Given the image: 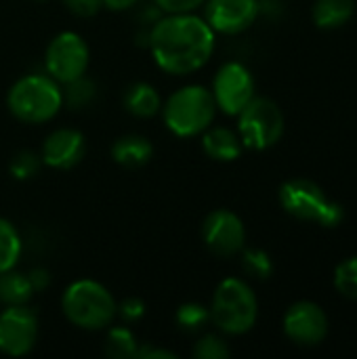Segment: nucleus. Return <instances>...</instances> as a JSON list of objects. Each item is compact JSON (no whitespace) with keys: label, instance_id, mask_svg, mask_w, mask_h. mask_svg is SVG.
Segmentation results:
<instances>
[{"label":"nucleus","instance_id":"nucleus-1","mask_svg":"<svg viewBox=\"0 0 357 359\" xmlns=\"http://www.w3.org/2000/svg\"><path fill=\"white\" fill-rule=\"evenodd\" d=\"M154 63L170 76L202 69L217 46V34L198 13H162L147 34Z\"/></svg>","mask_w":357,"mask_h":359},{"label":"nucleus","instance_id":"nucleus-2","mask_svg":"<svg viewBox=\"0 0 357 359\" xmlns=\"http://www.w3.org/2000/svg\"><path fill=\"white\" fill-rule=\"evenodd\" d=\"M61 313L78 330L101 332L118 318V301L97 280L80 278L61 294Z\"/></svg>","mask_w":357,"mask_h":359},{"label":"nucleus","instance_id":"nucleus-3","mask_svg":"<svg viewBox=\"0 0 357 359\" xmlns=\"http://www.w3.org/2000/svg\"><path fill=\"white\" fill-rule=\"evenodd\" d=\"M6 107L23 124H46L63 107V88L48 74H27L6 90Z\"/></svg>","mask_w":357,"mask_h":359},{"label":"nucleus","instance_id":"nucleus-4","mask_svg":"<svg viewBox=\"0 0 357 359\" xmlns=\"http://www.w3.org/2000/svg\"><path fill=\"white\" fill-rule=\"evenodd\" d=\"M217 111L215 97L204 84H185L177 88L166 101H162L160 109L164 126L181 139L200 137L213 126Z\"/></svg>","mask_w":357,"mask_h":359},{"label":"nucleus","instance_id":"nucleus-5","mask_svg":"<svg viewBox=\"0 0 357 359\" xmlns=\"http://www.w3.org/2000/svg\"><path fill=\"white\" fill-rule=\"evenodd\" d=\"M210 324L227 337H242L250 332L259 318V301L248 282L240 278H225L213 292L208 305Z\"/></svg>","mask_w":357,"mask_h":359},{"label":"nucleus","instance_id":"nucleus-6","mask_svg":"<svg viewBox=\"0 0 357 359\" xmlns=\"http://www.w3.org/2000/svg\"><path fill=\"white\" fill-rule=\"evenodd\" d=\"M282 208L305 223L322 227H339L345 219V208L330 200L326 191L309 179H290L278 191Z\"/></svg>","mask_w":357,"mask_h":359},{"label":"nucleus","instance_id":"nucleus-7","mask_svg":"<svg viewBox=\"0 0 357 359\" xmlns=\"http://www.w3.org/2000/svg\"><path fill=\"white\" fill-rule=\"evenodd\" d=\"M236 118L244 149L265 151L274 147L284 135V114L280 105L269 97L255 95Z\"/></svg>","mask_w":357,"mask_h":359},{"label":"nucleus","instance_id":"nucleus-8","mask_svg":"<svg viewBox=\"0 0 357 359\" xmlns=\"http://www.w3.org/2000/svg\"><path fill=\"white\" fill-rule=\"evenodd\" d=\"M90 63L88 42L72 29L50 38L44 50V69L59 84H67L86 74Z\"/></svg>","mask_w":357,"mask_h":359},{"label":"nucleus","instance_id":"nucleus-9","mask_svg":"<svg viewBox=\"0 0 357 359\" xmlns=\"http://www.w3.org/2000/svg\"><path fill=\"white\" fill-rule=\"evenodd\" d=\"M210 93L219 111H223L225 116H238L257 95L255 76L244 63L227 61L217 69Z\"/></svg>","mask_w":357,"mask_h":359},{"label":"nucleus","instance_id":"nucleus-10","mask_svg":"<svg viewBox=\"0 0 357 359\" xmlns=\"http://www.w3.org/2000/svg\"><path fill=\"white\" fill-rule=\"evenodd\" d=\"M202 242L219 259H231L246 246V227L229 208H215L202 221Z\"/></svg>","mask_w":357,"mask_h":359},{"label":"nucleus","instance_id":"nucleus-11","mask_svg":"<svg viewBox=\"0 0 357 359\" xmlns=\"http://www.w3.org/2000/svg\"><path fill=\"white\" fill-rule=\"evenodd\" d=\"M38 341V316L29 305H8L0 311V353L23 358Z\"/></svg>","mask_w":357,"mask_h":359},{"label":"nucleus","instance_id":"nucleus-12","mask_svg":"<svg viewBox=\"0 0 357 359\" xmlns=\"http://www.w3.org/2000/svg\"><path fill=\"white\" fill-rule=\"evenodd\" d=\"M284 334L299 347H316L328 337V318L311 301H299L284 313Z\"/></svg>","mask_w":357,"mask_h":359},{"label":"nucleus","instance_id":"nucleus-13","mask_svg":"<svg viewBox=\"0 0 357 359\" xmlns=\"http://www.w3.org/2000/svg\"><path fill=\"white\" fill-rule=\"evenodd\" d=\"M204 19L215 34L236 36L252 27L259 13V0H206Z\"/></svg>","mask_w":357,"mask_h":359},{"label":"nucleus","instance_id":"nucleus-14","mask_svg":"<svg viewBox=\"0 0 357 359\" xmlns=\"http://www.w3.org/2000/svg\"><path fill=\"white\" fill-rule=\"evenodd\" d=\"M38 154L44 166L53 170H69L82 162L86 154V137L78 128H55L44 137Z\"/></svg>","mask_w":357,"mask_h":359},{"label":"nucleus","instance_id":"nucleus-15","mask_svg":"<svg viewBox=\"0 0 357 359\" xmlns=\"http://www.w3.org/2000/svg\"><path fill=\"white\" fill-rule=\"evenodd\" d=\"M200 137L204 154L215 162H236L244 151L238 130L227 126H208Z\"/></svg>","mask_w":357,"mask_h":359},{"label":"nucleus","instance_id":"nucleus-16","mask_svg":"<svg viewBox=\"0 0 357 359\" xmlns=\"http://www.w3.org/2000/svg\"><path fill=\"white\" fill-rule=\"evenodd\" d=\"M154 158V145L145 135L128 133L112 143V160L128 170L145 166Z\"/></svg>","mask_w":357,"mask_h":359},{"label":"nucleus","instance_id":"nucleus-17","mask_svg":"<svg viewBox=\"0 0 357 359\" xmlns=\"http://www.w3.org/2000/svg\"><path fill=\"white\" fill-rule=\"evenodd\" d=\"M122 105L133 118L147 120V118H154L160 114L162 97L154 84L139 80V82H133L126 86V90L122 95Z\"/></svg>","mask_w":357,"mask_h":359},{"label":"nucleus","instance_id":"nucleus-18","mask_svg":"<svg viewBox=\"0 0 357 359\" xmlns=\"http://www.w3.org/2000/svg\"><path fill=\"white\" fill-rule=\"evenodd\" d=\"M139 339L128 324H112L105 328L103 353L112 359H135L139 351Z\"/></svg>","mask_w":357,"mask_h":359},{"label":"nucleus","instance_id":"nucleus-19","mask_svg":"<svg viewBox=\"0 0 357 359\" xmlns=\"http://www.w3.org/2000/svg\"><path fill=\"white\" fill-rule=\"evenodd\" d=\"M356 13V0H318L314 4V23L322 29L345 25Z\"/></svg>","mask_w":357,"mask_h":359},{"label":"nucleus","instance_id":"nucleus-20","mask_svg":"<svg viewBox=\"0 0 357 359\" xmlns=\"http://www.w3.org/2000/svg\"><path fill=\"white\" fill-rule=\"evenodd\" d=\"M34 294L32 282L27 273H19L15 269H8L0 273V305H27Z\"/></svg>","mask_w":357,"mask_h":359},{"label":"nucleus","instance_id":"nucleus-21","mask_svg":"<svg viewBox=\"0 0 357 359\" xmlns=\"http://www.w3.org/2000/svg\"><path fill=\"white\" fill-rule=\"evenodd\" d=\"M23 252L19 229L4 217H0V273L15 269Z\"/></svg>","mask_w":357,"mask_h":359},{"label":"nucleus","instance_id":"nucleus-22","mask_svg":"<svg viewBox=\"0 0 357 359\" xmlns=\"http://www.w3.org/2000/svg\"><path fill=\"white\" fill-rule=\"evenodd\" d=\"M63 86H65L63 88V105H67L74 111L90 107L95 97H97V84L86 74L72 80V82H67V84H63Z\"/></svg>","mask_w":357,"mask_h":359},{"label":"nucleus","instance_id":"nucleus-23","mask_svg":"<svg viewBox=\"0 0 357 359\" xmlns=\"http://www.w3.org/2000/svg\"><path fill=\"white\" fill-rule=\"evenodd\" d=\"M175 322L179 326V330L187 332V334H196L202 332V328L210 322V313L208 307L202 303H183L177 313H175Z\"/></svg>","mask_w":357,"mask_h":359},{"label":"nucleus","instance_id":"nucleus-24","mask_svg":"<svg viewBox=\"0 0 357 359\" xmlns=\"http://www.w3.org/2000/svg\"><path fill=\"white\" fill-rule=\"evenodd\" d=\"M42 166H44L42 158L34 149H19L8 160V172H11V177L15 181H29V179H34L40 172Z\"/></svg>","mask_w":357,"mask_h":359},{"label":"nucleus","instance_id":"nucleus-25","mask_svg":"<svg viewBox=\"0 0 357 359\" xmlns=\"http://www.w3.org/2000/svg\"><path fill=\"white\" fill-rule=\"evenodd\" d=\"M242 255V269L255 278V280H269L274 273V261L271 257L261 250V248H246L240 252Z\"/></svg>","mask_w":357,"mask_h":359},{"label":"nucleus","instance_id":"nucleus-26","mask_svg":"<svg viewBox=\"0 0 357 359\" xmlns=\"http://www.w3.org/2000/svg\"><path fill=\"white\" fill-rule=\"evenodd\" d=\"M335 288L345 299L357 301V257L345 259L335 269Z\"/></svg>","mask_w":357,"mask_h":359},{"label":"nucleus","instance_id":"nucleus-27","mask_svg":"<svg viewBox=\"0 0 357 359\" xmlns=\"http://www.w3.org/2000/svg\"><path fill=\"white\" fill-rule=\"evenodd\" d=\"M229 355H231V349L227 341L219 334H204L194 345L196 359H227Z\"/></svg>","mask_w":357,"mask_h":359},{"label":"nucleus","instance_id":"nucleus-28","mask_svg":"<svg viewBox=\"0 0 357 359\" xmlns=\"http://www.w3.org/2000/svg\"><path fill=\"white\" fill-rule=\"evenodd\" d=\"M145 316V303L139 297H126L118 303V318L124 324H135L139 320H143Z\"/></svg>","mask_w":357,"mask_h":359},{"label":"nucleus","instance_id":"nucleus-29","mask_svg":"<svg viewBox=\"0 0 357 359\" xmlns=\"http://www.w3.org/2000/svg\"><path fill=\"white\" fill-rule=\"evenodd\" d=\"M65 8L82 19L95 17L101 8H103V0H63Z\"/></svg>","mask_w":357,"mask_h":359},{"label":"nucleus","instance_id":"nucleus-30","mask_svg":"<svg viewBox=\"0 0 357 359\" xmlns=\"http://www.w3.org/2000/svg\"><path fill=\"white\" fill-rule=\"evenodd\" d=\"M206 0H154L160 13H196Z\"/></svg>","mask_w":357,"mask_h":359},{"label":"nucleus","instance_id":"nucleus-31","mask_svg":"<svg viewBox=\"0 0 357 359\" xmlns=\"http://www.w3.org/2000/svg\"><path fill=\"white\" fill-rule=\"evenodd\" d=\"M137 358L139 359H177V353L166 349V347H160V345H151V343H141L139 345V351H137Z\"/></svg>","mask_w":357,"mask_h":359},{"label":"nucleus","instance_id":"nucleus-32","mask_svg":"<svg viewBox=\"0 0 357 359\" xmlns=\"http://www.w3.org/2000/svg\"><path fill=\"white\" fill-rule=\"evenodd\" d=\"M27 278H29V282H32L34 292H42V290H46L48 284H50V276H48V271L42 269V267L32 269V271L27 273Z\"/></svg>","mask_w":357,"mask_h":359},{"label":"nucleus","instance_id":"nucleus-33","mask_svg":"<svg viewBox=\"0 0 357 359\" xmlns=\"http://www.w3.org/2000/svg\"><path fill=\"white\" fill-rule=\"evenodd\" d=\"M139 0H103V8L114 11V13H122V11H130L133 6H137Z\"/></svg>","mask_w":357,"mask_h":359},{"label":"nucleus","instance_id":"nucleus-34","mask_svg":"<svg viewBox=\"0 0 357 359\" xmlns=\"http://www.w3.org/2000/svg\"><path fill=\"white\" fill-rule=\"evenodd\" d=\"M36 2H46V0H36Z\"/></svg>","mask_w":357,"mask_h":359}]
</instances>
